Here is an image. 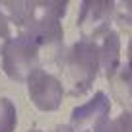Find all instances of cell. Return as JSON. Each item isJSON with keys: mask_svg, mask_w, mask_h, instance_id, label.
I'll return each instance as SVG.
<instances>
[{"mask_svg": "<svg viewBox=\"0 0 132 132\" xmlns=\"http://www.w3.org/2000/svg\"><path fill=\"white\" fill-rule=\"evenodd\" d=\"M18 124L16 107L8 97H0V132H14Z\"/></svg>", "mask_w": 132, "mask_h": 132, "instance_id": "cell-8", "label": "cell"}, {"mask_svg": "<svg viewBox=\"0 0 132 132\" xmlns=\"http://www.w3.org/2000/svg\"><path fill=\"white\" fill-rule=\"evenodd\" d=\"M97 39H99V43H95V45H97V53H99V68L103 70V74L107 78H113L119 72V64H120L119 35L115 31H105Z\"/></svg>", "mask_w": 132, "mask_h": 132, "instance_id": "cell-6", "label": "cell"}, {"mask_svg": "<svg viewBox=\"0 0 132 132\" xmlns=\"http://www.w3.org/2000/svg\"><path fill=\"white\" fill-rule=\"evenodd\" d=\"M53 132H76L72 126H58V128H54Z\"/></svg>", "mask_w": 132, "mask_h": 132, "instance_id": "cell-13", "label": "cell"}, {"mask_svg": "<svg viewBox=\"0 0 132 132\" xmlns=\"http://www.w3.org/2000/svg\"><path fill=\"white\" fill-rule=\"evenodd\" d=\"M62 86L70 95H82L91 87L99 70L97 45L89 39L78 41L60 58Z\"/></svg>", "mask_w": 132, "mask_h": 132, "instance_id": "cell-1", "label": "cell"}, {"mask_svg": "<svg viewBox=\"0 0 132 132\" xmlns=\"http://www.w3.org/2000/svg\"><path fill=\"white\" fill-rule=\"evenodd\" d=\"M41 53L31 37L20 33L8 39L2 47V66L4 72L16 82H27L29 74L39 68Z\"/></svg>", "mask_w": 132, "mask_h": 132, "instance_id": "cell-2", "label": "cell"}, {"mask_svg": "<svg viewBox=\"0 0 132 132\" xmlns=\"http://www.w3.org/2000/svg\"><path fill=\"white\" fill-rule=\"evenodd\" d=\"M113 12H115V4H111V2H89V4H84L82 12H80V20H78L80 29L84 31V35L89 33V41H93L101 33L109 31L107 21Z\"/></svg>", "mask_w": 132, "mask_h": 132, "instance_id": "cell-5", "label": "cell"}, {"mask_svg": "<svg viewBox=\"0 0 132 132\" xmlns=\"http://www.w3.org/2000/svg\"><path fill=\"white\" fill-rule=\"evenodd\" d=\"M126 58H128V62H126V68L132 72V39H130V43H128V53H126Z\"/></svg>", "mask_w": 132, "mask_h": 132, "instance_id": "cell-12", "label": "cell"}, {"mask_svg": "<svg viewBox=\"0 0 132 132\" xmlns=\"http://www.w3.org/2000/svg\"><path fill=\"white\" fill-rule=\"evenodd\" d=\"M27 89L33 105L45 113H51L60 107L62 97H64V86L62 80L56 76L49 74L43 68L33 70L27 78Z\"/></svg>", "mask_w": 132, "mask_h": 132, "instance_id": "cell-3", "label": "cell"}, {"mask_svg": "<svg viewBox=\"0 0 132 132\" xmlns=\"http://www.w3.org/2000/svg\"><path fill=\"white\" fill-rule=\"evenodd\" d=\"M8 33H10V27H8V16L2 12L0 8V39H6L8 41Z\"/></svg>", "mask_w": 132, "mask_h": 132, "instance_id": "cell-11", "label": "cell"}, {"mask_svg": "<svg viewBox=\"0 0 132 132\" xmlns=\"http://www.w3.org/2000/svg\"><path fill=\"white\" fill-rule=\"evenodd\" d=\"M111 103L105 93H95L86 105L72 113V128L76 132H99L107 124Z\"/></svg>", "mask_w": 132, "mask_h": 132, "instance_id": "cell-4", "label": "cell"}, {"mask_svg": "<svg viewBox=\"0 0 132 132\" xmlns=\"http://www.w3.org/2000/svg\"><path fill=\"white\" fill-rule=\"evenodd\" d=\"M99 132H132V111H124L119 119L107 122Z\"/></svg>", "mask_w": 132, "mask_h": 132, "instance_id": "cell-9", "label": "cell"}, {"mask_svg": "<svg viewBox=\"0 0 132 132\" xmlns=\"http://www.w3.org/2000/svg\"><path fill=\"white\" fill-rule=\"evenodd\" d=\"M111 87L117 101H120V105L126 111H130L132 109V72L126 66L111 78Z\"/></svg>", "mask_w": 132, "mask_h": 132, "instance_id": "cell-7", "label": "cell"}, {"mask_svg": "<svg viewBox=\"0 0 132 132\" xmlns=\"http://www.w3.org/2000/svg\"><path fill=\"white\" fill-rule=\"evenodd\" d=\"M29 132H41V130H37V128H33V130H29Z\"/></svg>", "mask_w": 132, "mask_h": 132, "instance_id": "cell-14", "label": "cell"}, {"mask_svg": "<svg viewBox=\"0 0 132 132\" xmlns=\"http://www.w3.org/2000/svg\"><path fill=\"white\" fill-rule=\"evenodd\" d=\"M115 18L122 29L132 31V2H120L115 6Z\"/></svg>", "mask_w": 132, "mask_h": 132, "instance_id": "cell-10", "label": "cell"}]
</instances>
